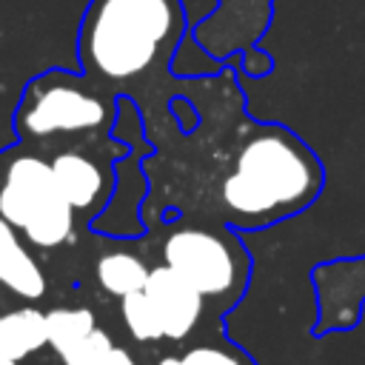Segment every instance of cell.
<instances>
[{"label": "cell", "instance_id": "1", "mask_svg": "<svg viewBox=\"0 0 365 365\" xmlns=\"http://www.w3.org/2000/svg\"><path fill=\"white\" fill-rule=\"evenodd\" d=\"M325 185L317 151L279 123L259 125L234 154L220 200L231 228H265L308 208Z\"/></svg>", "mask_w": 365, "mask_h": 365}, {"label": "cell", "instance_id": "2", "mask_svg": "<svg viewBox=\"0 0 365 365\" xmlns=\"http://www.w3.org/2000/svg\"><path fill=\"white\" fill-rule=\"evenodd\" d=\"M185 31L180 0H91L77 37L80 66L97 83L137 80L174 54Z\"/></svg>", "mask_w": 365, "mask_h": 365}, {"label": "cell", "instance_id": "3", "mask_svg": "<svg viewBox=\"0 0 365 365\" xmlns=\"http://www.w3.org/2000/svg\"><path fill=\"white\" fill-rule=\"evenodd\" d=\"M160 257L188 285H194L202 294V299L220 302L222 314L245 294L251 257L245 245L237 240V228L231 225L174 228L163 240Z\"/></svg>", "mask_w": 365, "mask_h": 365}, {"label": "cell", "instance_id": "4", "mask_svg": "<svg viewBox=\"0 0 365 365\" xmlns=\"http://www.w3.org/2000/svg\"><path fill=\"white\" fill-rule=\"evenodd\" d=\"M0 214L31 248H60L71 240L77 214L57 188L51 163L37 154H17L0 177Z\"/></svg>", "mask_w": 365, "mask_h": 365}, {"label": "cell", "instance_id": "5", "mask_svg": "<svg viewBox=\"0 0 365 365\" xmlns=\"http://www.w3.org/2000/svg\"><path fill=\"white\" fill-rule=\"evenodd\" d=\"M114 108L80 74L54 68L26 86L14 123L23 140H46L106 128Z\"/></svg>", "mask_w": 365, "mask_h": 365}, {"label": "cell", "instance_id": "6", "mask_svg": "<svg viewBox=\"0 0 365 365\" xmlns=\"http://www.w3.org/2000/svg\"><path fill=\"white\" fill-rule=\"evenodd\" d=\"M311 277L319 302V319L314 325V334L322 336L328 331L354 328L365 305V257L319 262Z\"/></svg>", "mask_w": 365, "mask_h": 365}, {"label": "cell", "instance_id": "7", "mask_svg": "<svg viewBox=\"0 0 365 365\" xmlns=\"http://www.w3.org/2000/svg\"><path fill=\"white\" fill-rule=\"evenodd\" d=\"M143 291H145V297H148V302H151V308L160 319L163 339L182 342L194 334V328L202 319L205 299L174 268H168L165 262L154 265L148 271V279H145Z\"/></svg>", "mask_w": 365, "mask_h": 365}, {"label": "cell", "instance_id": "8", "mask_svg": "<svg viewBox=\"0 0 365 365\" xmlns=\"http://www.w3.org/2000/svg\"><path fill=\"white\" fill-rule=\"evenodd\" d=\"M46 319L48 345L63 365H106L117 348L88 308H51L46 311Z\"/></svg>", "mask_w": 365, "mask_h": 365}, {"label": "cell", "instance_id": "9", "mask_svg": "<svg viewBox=\"0 0 365 365\" xmlns=\"http://www.w3.org/2000/svg\"><path fill=\"white\" fill-rule=\"evenodd\" d=\"M51 171L57 180V188L63 191L66 202L74 208V214H100L114 194V177L106 171L94 157L86 151H60L51 160Z\"/></svg>", "mask_w": 365, "mask_h": 365}, {"label": "cell", "instance_id": "10", "mask_svg": "<svg viewBox=\"0 0 365 365\" xmlns=\"http://www.w3.org/2000/svg\"><path fill=\"white\" fill-rule=\"evenodd\" d=\"M0 288L26 302L43 299L48 288V279L40 262L34 259V254L29 251V242L3 214H0Z\"/></svg>", "mask_w": 365, "mask_h": 365}, {"label": "cell", "instance_id": "11", "mask_svg": "<svg viewBox=\"0 0 365 365\" xmlns=\"http://www.w3.org/2000/svg\"><path fill=\"white\" fill-rule=\"evenodd\" d=\"M48 345V319L40 308L23 305L0 311V351L17 362Z\"/></svg>", "mask_w": 365, "mask_h": 365}, {"label": "cell", "instance_id": "12", "mask_svg": "<svg viewBox=\"0 0 365 365\" xmlns=\"http://www.w3.org/2000/svg\"><path fill=\"white\" fill-rule=\"evenodd\" d=\"M148 271L151 268L131 251H108L94 262L97 285L106 294L117 297V299H123L134 291H143L145 279H148Z\"/></svg>", "mask_w": 365, "mask_h": 365}, {"label": "cell", "instance_id": "13", "mask_svg": "<svg viewBox=\"0 0 365 365\" xmlns=\"http://www.w3.org/2000/svg\"><path fill=\"white\" fill-rule=\"evenodd\" d=\"M157 365H254L242 348L222 345V342H202L191 345L182 354H165L157 359Z\"/></svg>", "mask_w": 365, "mask_h": 365}, {"label": "cell", "instance_id": "14", "mask_svg": "<svg viewBox=\"0 0 365 365\" xmlns=\"http://www.w3.org/2000/svg\"><path fill=\"white\" fill-rule=\"evenodd\" d=\"M120 314H123V322H125L128 334L137 342H157V339H163L160 319H157L145 291H134V294L123 297L120 299Z\"/></svg>", "mask_w": 365, "mask_h": 365}, {"label": "cell", "instance_id": "15", "mask_svg": "<svg viewBox=\"0 0 365 365\" xmlns=\"http://www.w3.org/2000/svg\"><path fill=\"white\" fill-rule=\"evenodd\" d=\"M242 68L251 74V77H262L271 71V57L265 51H257L254 46L245 48V57H242Z\"/></svg>", "mask_w": 365, "mask_h": 365}, {"label": "cell", "instance_id": "16", "mask_svg": "<svg viewBox=\"0 0 365 365\" xmlns=\"http://www.w3.org/2000/svg\"><path fill=\"white\" fill-rule=\"evenodd\" d=\"M228 3H240V0H220V6H228ZM245 9L254 11V17L268 26V17H271V0H245Z\"/></svg>", "mask_w": 365, "mask_h": 365}, {"label": "cell", "instance_id": "17", "mask_svg": "<svg viewBox=\"0 0 365 365\" xmlns=\"http://www.w3.org/2000/svg\"><path fill=\"white\" fill-rule=\"evenodd\" d=\"M106 365H137V362H134V356H131L125 348H114Z\"/></svg>", "mask_w": 365, "mask_h": 365}, {"label": "cell", "instance_id": "18", "mask_svg": "<svg viewBox=\"0 0 365 365\" xmlns=\"http://www.w3.org/2000/svg\"><path fill=\"white\" fill-rule=\"evenodd\" d=\"M0 365H20L17 359H11V356H6L3 351H0Z\"/></svg>", "mask_w": 365, "mask_h": 365}]
</instances>
